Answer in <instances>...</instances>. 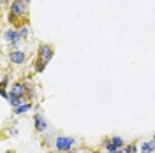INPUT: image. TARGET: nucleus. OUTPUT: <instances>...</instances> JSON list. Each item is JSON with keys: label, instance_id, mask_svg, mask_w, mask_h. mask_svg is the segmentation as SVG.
<instances>
[{"label": "nucleus", "instance_id": "obj_14", "mask_svg": "<svg viewBox=\"0 0 155 153\" xmlns=\"http://www.w3.org/2000/svg\"><path fill=\"white\" fill-rule=\"evenodd\" d=\"M27 2H28V0H27Z\"/></svg>", "mask_w": 155, "mask_h": 153}, {"label": "nucleus", "instance_id": "obj_7", "mask_svg": "<svg viewBox=\"0 0 155 153\" xmlns=\"http://www.w3.org/2000/svg\"><path fill=\"white\" fill-rule=\"evenodd\" d=\"M11 62H12V63H23V62H25V53L19 51V49L12 51V53H11Z\"/></svg>", "mask_w": 155, "mask_h": 153}, {"label": "nucleus", "instance_id": "obj_10", "mask_svg": "<svg viewBox=\"0 0 155 153\" xmlns=\"http://www.w3.org/2000/svg\"><path fill=\"white\" fill-rule=\"evenodd\" d=\"M28 109H30V104L27 102V104H21L19 107H16V109H14V113H16V115H23V113H27Z\"/></svg>", "mask_w": 155, "mask_h": 153}, {"label": "nucleus", "instance_id": "obj_2", "mask_svg": "<svg viewBox=\"0 0 155 153\" xmlns=\"http://www.w3.org/2000/svg\"><path fill=\"white\" fill-rule=\"evenodd\" d=\"M72 144H74V139L72 137H65V135H60V137H57V141H55V146H57V150H60V151H69L72 148Z\"/></svg>", "mask_w": 155, "mask_h": 153}, {"label": "nucleus", "instance_id": "obj_12", "mask_svg": "<svg viewBox=\"0 0 155 153\" xmlns=\"http://www.w3.org/2000/svg\"><path fill=\"white\" fill-rule=\"evenodd\" d=\"M19 35H21V37H27V35H28V28H27V27H23V28L19 30Z\"/></svg>", "mask_w": 155, "mask_h": 153}, {"label": "nucleus", "instance_id": "obj_13", "mask_svg": "<svg viewBox=\"0 0 155 153\" xmlns=\"http://www.w3.org/2000/svg\"><path fill=\"white\" fill-rule=\"evenodd\" d=\"M5 153H12V151H5Z\"/></svg>", "mask_w": 155, "mask_h": 153}, {"label": "nucleus", "instance_id": "obj_8", "mask_svg": "<svg viewBox=\"0 0 155 153\" xmlns=\"http://www.w3.org/2000/svg\"><path fill=\"white\" fill-rule=\"evenodd\" d=\"M153 150H155V139L141 144V153H153Z\"/></svg>", "mask_w": 155, "mask_h": 153}, {"label": "nucleus", "instance_id": "obj_3", "mask_svg": "<svg viewBox=\"0 0 155 153\" xmlns=\"http://www.w3.org/2000/svg\"><path fill=\"white\" fill-rule=\"evenodd\" d=\"M122 146H124V139H122V137H118V135H116V137H111L109 141H106V150L109 153L118 151Z\"/></svg>", "mask_w": 155, "mask_h": 153}, {"label": "nucleus", "instance_id": "obj_11", "mask_svg": "<svg viewBox=\"0 0 155 153\" xmlns=\"http://www.w3.org/2000/svg\"><path fill=\"white\" fill-rule=\"evenodd\" d=\"M125 151L127 153H136V144H129L125 148Z\"/></svg>", "mask_w": 155, "mask_h": 153}, {"label": "nucleus", "instance_id": "obj_9", "mask_svg": "<svg viewBox=\"0 0 155 153\" xmlns=\"http://www.w3.org/2000/svg\"><path fill=\"white\" fill-rule=\"evenodd\" d=\"M34 122H35V129L37 130H46V122H44V118L41 115H35Z\"/></svg>", "mask_w": 155, "mask_h": 153}, {"label": "nucleus", "instance_id": "obj_1", "mask_svg": "<svg viewBox=\"0 0 155 153\" xmlns=\"http://www.w3.org/2000/svg\"><path fill=\"white\" fill-rule=\"evenodd\" d=\"M39 58H41V63L37 65V72H42L44 70V65L53 58V48L48 46V44H42L39 48Z\"/></svg>", "mask_w": 155, "mask_h": 153}, {"label": "nucleus", "instance_id": "obj_6", "mask_svg": "<svg viewBox=\"0 0 155 153\" xmlns=\"http://www.w3.org/2000/svg\"><path fill=\"white\" fill-rule=\"evenodd\" d=\"M4 37H5V41H9V42H12V44H18L21 35H19L16 30L11 28V30H7V32H5V35H4Z\"/></svg>", "mask_w": 155, "mask_h": 153}, {"label": "nucleus", "instance_id": "obj_4", "mask_svg": "<svg viewBox=\"0 0 155 153\" xmlns=\"http://www.w3.org/2000/svg\"><path fill=\"white\" fill-rule=\"evenodd\" d=\"M11 12L14 16H23L25 14V2L23 0H14L12 5H11Z\"/></svg>", "mask_w": 155, "mask_h": 153}, {"label": "nucleus", "instance_id": "obj_5", "mask_svg": "<svg viewBox=\"0 0 155 153\" xmlns=\"http://www.w3.org/2000/svg\"><path fill=\"white\" fill-rule=\"evenodd\" d=\"M25 93H27V85H23V83H16V85H12V88H11V97L21 99Z\"/></svg>", "mask_w": 155, "mask_h": 153}]
</instances>
